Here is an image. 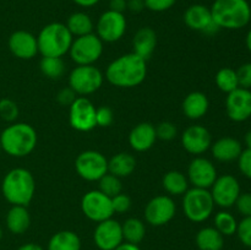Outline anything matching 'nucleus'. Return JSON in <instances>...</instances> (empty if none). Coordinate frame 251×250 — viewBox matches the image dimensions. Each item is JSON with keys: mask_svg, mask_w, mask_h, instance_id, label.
<instances>
[{"mask_svg": "<svg viewBox=\"0 0 251 250\" xmlns=\"http://www.w3.org/2000/svg\"><path fill=\"white\" fill-rule=\"evenodd\" d=\"M147 75L146 60L134 53L114 59L105 70V78L110 85L119 88H132L141 85Z\"/></svg>", "mask_w": 251, "mask_h": 250, "instance_id": "nucleus-1", "label": "nucleus"}, {"mask_svg": "<svg viewBox=\"0 0 251 250\" xmlns=\"http://www.w3.org/2000/svg\"><path fill=\"white\" fill-rule=\"evenodd\" d=\"M38 136L32 125L27 123H12L0 134L1 150L11 157L28 156L36 149Z\"/></svg>", "mask_w": 251, "mask_h": 250, "instance_id": "nucleus-2", "label": "nucleus"}, {"mask_svg": "<svg viewBox=\"0 0 251 250\" xmlns=\"http://www.w3.org/2000/svg\"><path fill=\"white\" fill-rule=\"evenodd\" d=\"M210 9L213 21L220 29H242L251 21V7L248 0H215Z\"/></svg>", "mask_w": 251, "mask_h": 250, "instance_id": "nucleus-3", "label": "nucleus"}, {"mask_svg": "<svg viewBox=\"0 0 251 250\" xmlns=\"http://www.w3.org/2000/svg\"><path fill=\"white\" fill-rule=\"evenodd\" d=\"M1 193L11 206H28L36 193V181L26 168H14L5 174Z\"/></svg>", "mask_w": 251, "mask_h": 250, "instance_id": "nucleus-4", "label": "nucleus"}, {"mask_svg": "<svg viewBox=\"0 0 251 250\" xmlns=\"http://www.w3.org/2000/svg\"><path fill=\"white\" fill-rule=\"evenodd\" d=\"M73 41V34L65 24L50 22L46 25L37 36L38 53H41L42 56L63 58L70 50Z\"/></svg>", "mask_w": 251, "mask_h": 250, "instance_id": "nucleus-5", "label": "nucleus"}, {"mask_svg": "<svg viewBox=\"0 0 251 250\" xmlns=\"http://www.w3.org/2000/svg\"><path fill=\"white\" fill-rule=\"evenodd\" d=\"M215 210L212 195L208 189H188L183 198V211L186 218L194 223H202L212 216Z\"/></svg>", "mask_w": 251, "mask_h": 250, "instance_id": "nucleus-6", "label": "nucleus"}, {"mask_svg": "<svg viewBox=\"0 0 251 250\" xmlns=\"http://www.w3.org/2000/svg\"><path fill=\"white\" fill-rule=\"evenodd\" d=\"M104 75L95 65H77L69 75V87L77 96L86 97L97 92L103 85Z\"/></svg>", "mask_w": 251, "mask_h": 250, "instance_id": "nucleus-7", "label": "nucleus"}, {"mask_svg": "<svg viewBox=\"0 0 251 250\" xmlns=\"http://www.w3.org/2000/svg\"><path fill=\"white\" fill-rule=\"evenodd\" d=\"M103 53V42L96 33L76 37L71 43L70 58L76 65H93Z\"/></svg>", "mask_w": 251, "mask_h": 250, "instance_id": "nucleus-8", "label": "nucleus"}, {"mask_svg": "<svg viewBox=\"0 0 251 250\" xmlns=\"http://www.w3.org/2000/svg\"><path fill=\"white\" fill-rule=\"evenodd\" d=\"M76 173L87 181H98L108 173V159L95 150L83 151L75 159Z\"/></svg>", "mask_w": 251, "mask_h": 250, "instance_id": "nucleus-9", "label": "nucleus"}, {"mask_svg": "<svg viewBox=\"0 0 251 250\" xmlns=\"http://www.w3.org/2000/svg\"><path fill=\"white\" fill-rule=\"evenodd\" d=\"M127 22L124 14L108 9L98 17L96 24V34L103 43H114L124 37Z\"/></svg>", "mask_w": 251, "mask_h": 250, "instance_id": "nucleus-10", "label": "nucleus"}, {"mask_svg": "<svg viewBox=\"0 0 251 250\" xmlns=\"http://www.w3.org/2000/svg\"><path fill=\"white\" fill-rule=\"evenodd\" d=\"M81 211L96 223L109 220L114 215L112 199L100 190H90L81 199Z\"/></svg>", "mask_w": 251, "mask_h": 250, "instance_id": "nucleus-11", "label": "nucleus"}, {"mask_svg": "<svg viewBox=\"0 0 251 250\" xmlns=\"http://www.w3.org/2000/svg\"><path fill=\"white\" fill-rule=\"evenodd\" d=\"M69 109V122L73 129L80 132H88L97 126L96 124V109L88 98L80 97L74 100Z\"/></svg>", "mask_w": 251, "mask_h": 250, "instance_id": "nucleus-12", "label": "nucleus"}, {"mask_svg": "<svg viewBox=\"0 0 251 250\" xmlns=\"http://www.w3.org/2000/svg\"><path fill=\"white\" fill-rule=\"evenodd\" d=\"M176 206L169 195H158L152 198L145 207V220L153 227L167 225L174 218Z\"/></svg>", "mask_w": 251, "mask_h": 250, "instance_id": "nucleus-13", "label": "nucleus"}, {"mask_svg": "<svg viewBox=\"0 0 251 250\" xmlns=\"http://www.w3.org/2000/svg\"><path fill=\"white\" fill-rule=\"evenodd\" d=\"M210 189L215 205L222 208L233 207L242 194L239 181L230 174H223V175L217 176Z\"/></svg>", "mask_w": 251, "mask_h": 250, "instance_id": "nucleus-14", "label": "nucleus"}, {"mask_svg": "<svg viewBox=\"0 0 251 250\" xmlns=\"http://www.w3.org/2000/svg\"><path fill=\"white\" fill-rule=\"evenodd\" d=\"M186 27L207 36H213L220 31V27L213 21L211 9L203 4H193L185 10L183 15Z\"/></svg>", "mask_w": 251, "mask_h": 250, "instance_id": "nucleus-15", "label": "nucleus"}, {"mask_svg": "<svg viewBox=\"0 0 251 250\" xmlns=\"http://www.w3.org/2000/svg\"><path fill=\"white\" fill-rule=\"evenodd\" d=\"M217 176L215 164L205 157L196 156L188 167V180L194 188L210 189Z\"/></svg>", "mask_w": 251, "mask_h": 250, "instance_id": "nucleus-16", "label": "nucleus"}, {"mask_svg": "<svg viewBox=\"0 0 251 250\" xmlns=\"http://www.w3.org/2000/svg\"><path fill=\"white\" fill-rule=\"evenodd\" d=\"M226 112L232 122L243 123L251 118V90L238 87L226 98Z\"/></svg>", "mask_w": 251, "mask_h": 250, "instance_id": "nucleus-17", "label": "nucleus"}, {"mask_svg": "<svg viewBox=\"0 0 251 250\" xmlns=\"http://www.w3.org/2000/svg\"><path fill=\"white\" fill-rule=\"evenodd\" d=\"M93 242L100 250H114L124 242L122 223L113 218L100 222L93 232Z\"/></svg>", "mask_w": 251, "mask_h": 250, "instance_id": "nucleus-18", "label": "nucleus"}, {"mask_svg": "<svg viewBox=\"0 0 251 250\" xmlns=\"http://www.w3.org/2000/svg\"><path fill=\"white\" fill-rule=\"evenodd\" d=\"M181 145L184 150L194 156H201L211 149L212 136L202 125H191L181 134Z\"/></svg>", "mask_w": 251, "mask_h": 250, "instance_id": "nucleus-19", "label": "nucleus"}, {"mask_svg": "<svg viewBox=\"0 0 251 250\" xmlns=\"http://www.w3.org/2000/svg\"><path fill=\"white\" fill-rule=\"evenodd\" d=\"M7 47L10 51L16 58L22 60H29L33 59L38 53V44H37V37L33 33L25 29H19L10 34Z\"/></svg>", "mask_w": 251, "mask_h": 250, "instance_id": "nucleus-20", "label": "nucleus"}, {"mask_svg": "<svg viewBox=\"0 0 251 250\" xmlns=\"http://www.w3.org/2000/svg\"><path fill=\"white\" fill-rule=\"evenodd\" d=\"M157 140L156 126L151 123H140L129 134V145L134 151L146 152L152 149Z\"/></svg>", "mask_w": 251, "mask_h": 250, "instance_id": "nucleus-21", "label": "nucleus"}, {"mask_svg": "<svg viewBox=\"0 0 251 250\" xmlns=\"http://www.w3.org/2000/svg\"><path fill=\"white\" fill-rule=\"evenodd\" d=\"M242 151V142L230 136L221 137L211 145V152L213 154V158L217 159L218 162H223V163L237 161Z\"/></svg>", "mask_w": 251, "mask_h": 250, "instance_id": "nucleus-22", "label": "nucleus"}, {"mask_svg": "<svg viewBox=\"0 0 251 250\" xmlns=\"http://www.w3.org/2000/svg\"><path fill=\"white\" fill-rule=\"evenodd\" d=\"M157 46V34L151 27H141L132 38V53L147 61Z\"/></svg>", "mask_w": 251, "mask_h": 250, "instance_id": "nucleus-23", "label": "nucleus"}, {"mask_svg": "<svg viewBox=\"0 0 251 250\" xmlns=\"http://www.w3.org/2000/svg\"><path fill=\"white\" fill-rule=\"evenodd\" d=\"M183 113L188 119L198 120L205 117L210 108V100L207 96L200 91L190 92L183 100Z\"/></svg>", "mask_w": 251, "mask_h": 250, "instance_id": "nucleus-24", "label": "nucleus"}, {"mask_svg": "<svg viewBox=\"0 0 251 250\" xmlns=\"http://www.w3.org/2000/svg\"><path fill=\"white\" fill-rule=\"evenodd\" d=\"M6 227L12 234H24L31 225V216H29L27 206H11L6 213Z\"/></svg>", "mask_w": 251, "mask_h": 250, "instance_id": "nucleus-25", "label": "nucleus"}, {"mask_svg": "<svg viewBox=\"0 0 251 250\" xmlns=\"http://www.w3.org/2000/svg\"><path fill=\"white\" fill-rule=\"evenodd\" d=\"M135 168H136V158L127 152H119L108 159V173L120 179L131 175Z\"/></svg>", "mask_w": 251, "mask_h": 250, "instance_id": "nucleus-26", "label": "nucleus"}, {"mask_svg": "<svg viewBox=\"0 0 251 250\" xmlns=\"http://www.w3.org/2000/svg\"><path fill=\"white\" fill-rule=\"evenodd\" d=\"M199 250H222L225 237L215 227H203L195 237Z\"/></svg>", "mask_w": 251, "mask_h": 250, "instance_id": "nucleus-27", "label": "nucleus"}, {"mask_svg": "<svg viewBox=\"0 0 251 250\" xmlns=\"http://www.w3.org/2000/svg\"><path fill=\"white\" fill-rule=\"evenodd\" d=\"M66 27L73 37H81L93 33L95 24L88 14L83 11L73 12L66 20Z\"/></svg>", "mask_w": 251, "mask_h": 250, "instance_id": "nucleus-28", "label": "nucleus"}, {"mask_svg": "<svg viewBox=\"0 0 251 250\" xmlns=\"http://www.w3.org/2000/svg\"><path fill=\"white\" fill-rule=\"evenodd\" d=\"M47 250H81V239L73 230H60L51 235Z\"/></svg>", "mask_w": 251, "mask_h": 250, "instance_id": "nucleus-29", "label": "nucleus"}, {"mask_svg": "<svg viewBox=\"0 0 251 250\" xmlns=\"http://www.w3.org/2000/svg\"><path fill=\"white\" fill-rule=\"evenodd\" d=\"M162 185L171 196L184 195L189 189L188 176L179 171H169L164 174Z\"/></svg>", "mask_w": 251, "mask_h": 250, "instance_id": "nucleus-30", "label": "nucleus"}, {"mask_svg": "<svg viewBox=\"0 0 251 250\" xmlns=\"http://www.w3.org/2000/svg\"><path fill=\"white\" fill-rule=\"evenodd\" d=\"M124 242L139 245L146 235V225L140 218H127L122 225Z\"/></svg>", "mask_w": 251, "mask_h": 250, "instance_id": "nucleus-31", "label": "nucleus"}, {"mask_svg": "<svg viewBox=\"0 0 251 250\" xmlns=\"http://www.w3.org/2000/svg\"><path fill=\"white\" fill-rule=\"evenodd\" d=\"M39 69L46 77L51 80H59L65 74V63L63 58L43 56L39 63Z\"/></svg>", "mask_w": 251, "mask_h": 250, "instance_id": "nucleus-32", "label": "nucleus"}, {"mask_svg": "<svg viewBox=\"0 0 251 250\" xmlns=\"http://www.w3.org/2000/svg\"><path fill=\"white\" fill-rule=\"evenodd\" d=\"M215 82L216 86L218 87V90L227 93V95L239 87L237 71L232 68L220 69L215 76Z\"/></svg>", "mask_w": 251, "mask_h": 250, "instance_id": "nucleus-33", "label": "nucleus"}, {"mask_svg": "<svg viewBox=\"0 0 251 250\" xmlns=\"http://www.w3.org/2000/svg\"><path fill=\"white\" fill-rule=\"evenodd\" d=\"M215 228L223 235V237H229L237 233L238 221L234 216L228 211H220L215 215L213 218Z\"/></svg>", "mask_w": 251, "mask_h": 250, "instance_id": "nucleus-34", "label": "nucleus"}, {"mask_svg": "<svg viewBox=\"0 0 251 250\" xmlns=\"http://www.w3.org/2000/svg\"><path fill=\"white\" fill-rule=\"evenodd\" d=\"M98 186H100L98 190L102 191V193L105 194L107 196H109L110 199L122 193L123 190V184L120 178H118V176L113 175V174L110 173L104 174V175L98 180Z\"/></svg>", "mask_w": 251, "mask_h": 250, "instance_id": "nucleus-35", "label": "nucleus"}, {"mask_svg": "<svg viewBox=\"0 0 251 250\" xmlns=\"http://www.w3.org/2000/svg\"><path fill=\"white\" fill-rule=\"evenodd\" d=\"M19 117V107L10 98L0 100V118L7 123H14Z\"/></svg>", "mask_w": 251, "mask_h": 250, "instance_id": "nucleus-36", "label": "nucleus"}, {"mask_svg": "<svg viewBox=\"0 0 251 250\" xmlns=\"http://www.w3.org/2000/svg\"><path fill=\"white\" fill-rule=\"evenodd\" d=\"M157 139L162 141H171L178 135V129L172 122H162L156 126Z\"/></svg>", "mask_w": 251, "mask_h": 250, "instance_id": "nucleus-37", "label": "nucleus"}, {"mask_svg": "<svg viewBox=\"0 0 251 250\" xmlns=\"http://www.w3.org/2000/svg\"><path fill=\"white\" fill-rule=\"evenodd\" d=\"M240 243L247 248H251V217H244L238 222L237 233Z\"/></svg>", "mask_w": 251, "mask_h": 250, "instance_id": "nucleus-38", "label": "nucleus"}, {"mask_svg": "<svg viewBox=\"0 0 251 250\" xmlns=\"http://www.w3.org/2000/svg\"><path fill=\"white\" fill-rule=\"evenodd\" d=\"M114 122V113L107 105L96 109V124L100 127H108Z\"/></svg>", "mask_w": 251, "mask_h": 250, "instance_id": "nucleus-39", "label": "nucleus"}, {"mask_svg": "<svg viewBox=\"0 0 251 250\" xmlns=\"http://www.w3.org/2000/svg\"><path fill=\"white\" fill-rule=\"evenodd\" d=\"M112 205L114 213H125L131 208V199L126 194L120 193L112 198Z\"/></svg>", "mask_w": 251, "mask_h": 250, "instance_id": "nucleus-40", "label": "nucleus"}, {"mask_svg": "<svg viewBox=\"0 0 251 250\" xmlns=\"http://www.w3.org/2000/svg\"><path fill=\"white\" fill-rule=\"evenodd\" d=\"M145 7L152 12H164L176 5V0H144Z\"/></svg>", "mask_w": 251, "mask_h": 250, "instance_id": "nucleus-41", "label": "nucleus"}, {"mask_svg": "<svg viewBox=\"0 0 251 250\" xmlns=\"http://www.w3.org/2000/svg\"><path fill=\"white\" fill-rule=\"evenodd\" d=\"M235 71H237L239 87L251 90V63L242 64Z\"/></svg>", "mask_w": 251, "mask_h": 250, "instance_id": "nucleus-42", "label": "nucleus"}, {"mask_svg": "<svg viewBox=\"0 0 251 250\" xmlns=\"http://www.w3.org/2000/svg\"><path fill=\"white\" fill-rule=\"evenodd\" d=\"M237 161L239 171L242 172L243 175L247 176L248 179H251V149L243 150Z\"/></svg>", "mask_w": 251, "mask_h": 250, "instance_id": "nucleus-43", "label": "nucleus"}, {"mask_svg": "<svg viewBox=\"0 0 251 250\" xmlns=\"http://www.w3.org/2000/svg\"><path fill=\"white\" fill-rule=\"evenodd\" d=\"M238 212L244 217H251V193H243L235 202Z\"/></svg>", "mask_w": 251, "mask_h": 250, "instance_id": "nucleus-44", "label": "nucleus"}, {"mask_svg": "<svg viewBox=\"0 0 251 250\" xmlns=\"http://www.w3.org/2000/svg\"><path fill=\"white\" fill-rule=\"evenodd\" d=\"M77 98V95L75 93V91L71 87H65L63 90H60L56 95V100L60 105H68L70 107L74 103V100Z\"/></svg>", "mask_w": 251, "mask_h": 250, "instance_id": "nucleus-45", "label": "nucleus"}, {"mask_svg": "<svg viewBox=\"0 0 251 250\" xmlns=\"http://www.w3.org/2000/svg\"><path fill=\"white\" fill-rule=\"evenodd\" d=\"M145 7V1L144 0H127L126 4V10H129L132 14H140L144 10Z\"/></svg>", "mask_w": 251, "mask_h": 250, "instance_id": "nucleus-46", "label": "nucleus"}, {"mask_svg": "<svg viewBox=\"0 0 251 250\" xmlns=\"http://www.w3.org/2000/svg\"><path fill=\"white\" fill-rule=\"evenodd\" d=\"M126 4L127 0H109V10L124 14L126 11Z\"/></svg>", "mask_w": 251, "mask_h": 250, "instance_id": "nucleus-47", "label": "nucleus"}, {"mask_svg": "<svg viewBox=\"0 0 251 250\" xmlns=\"http://www.w3.org/2000/svg\"><path fill=\"white\" fill-rule=\"evenodd\" d=\"M73 1L75 2L77 6L86 7V9H87V7L96 6V5H97L100 0H73Z\"/></svg>", "mask_w": 251, "mask_h": 250, "instance_id": "nucleus-48", "label": "nucleus"}, {"mask_svg": "<svg viewBox=\"0 0 251 250\" xmlns=\"http://www.w3.org/2000/svg\"><path fill=\"white\" fill-rule=\"evenodd\" d=\"M114 250H141V249H140L139 245H136V244H131V243L123 242L122 244L118 245Z\"/></svg>", "mask_w": 251, "mask_h": 250, "instance_id": "nucleus-49", "label": "nucleus"}, {"mask_svg": "<svg viewBox=\"0 0 251 250\" xmlns=\"http://www.w3.org/2000/svg\"><path fill=\"white\" fill-rule=\"evenodd\" d=\"M17 250H44L41 245L34 244V243H27V244L21 245L20 248H17Z\"/></svg>", "mask_w": 251, "mask_h": 250, "instance_id": "nucleus-50", "label": "nucleus"}, {"mask_svg": "<svg viewBox=\"0 0 251 250\" xmlns=\"http://www.w3.org/2000/svg\"><path fill=\"white\" fill-rule=\"evenodd\" d=\"M245 46H247L248 50L251 53V28L248 31L247 37H245Z\"/></svg>", "mask_w": 251, "mask_h": 250, "instance_id": "nucleus-51", "label": "nucleus"}, {"mask_svg": "<svg viewBox=\"0 0 251 250\" xmlns=\"http://www.w3.org/2000/svg\"><path fill=\"white\" fill-rule=\"evenodd\" d=\"M244 142L245 145H247V149H251V129L245 134Z\"/></svg>", "mask_w": 251, "mask_h": 250, "instance_id": "nucleus-52", "label": "nucleus"}, {"mask_svg": "<svg viewBox=\"0 0 251 250\" xmlns=\"http://www.w3.org/2000/svg\"><path fill=\"white\" fill-rule=\"evenodd\" d=\"M2 235H4V233H2V229H1V227H0V240L2 239Z\"/></svg>", "mask_w": 251, "mask_h": 250, "instance_id": "nucleus-53", "label": "nucleus"}, {"mask_svg": "<svg viewBox=\"0 0 251 250\" xmlns=\"http://www.w3.org/2000/svg\"><path fill=\"white\" fill-rule=\"evenodd\" d=\"M0 152H1V145H0Z\"/></svg>", "mask_w": 251, "mask_h": 250, "instance_id": "nucleus-54", "label": "nucleus"}, {"mask_svg": "<svg viewBox=\"0 0 251 250\" xmlns=\"http://www.w3.org/2000/svg\"><path fill=\"white\" fill-rule=\"evenodd\" d=\"M250 7H251V5H250Z\"/></svg>", "mask_w": 251, "mask_h": 250, "instance_id": "nucleus-55", "label": "nucleus"}]
</instances>
